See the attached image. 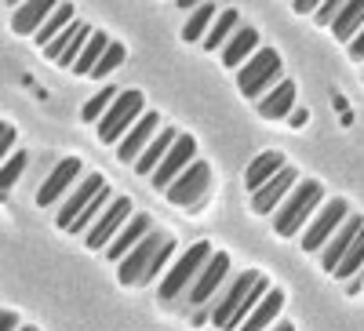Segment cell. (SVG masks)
<instances>
[{"label": "cell", "instance_id": "obj_1", "mask_svg": "<svg viewBox=\"0 0 364 331\" xmlns=\"http://www.w3.org/2000/svg\"><path fill=\"white\" fill-rule=\"evenodd\" d=\"M168 244V237L164 233H154L149 229L139 244L120 259V266H117V277H120V284L124 288H135V284H146L149 281V269H154V259L161 255V248Z\"/></svg>", "mask_w": 364, "mask_h": 331}, {"label": "cell", "instance_id": "obj_2", "mask_svg": "<svg viewBox=\"0 0 364 331\" xmlns=\"http://www.w3.org/2000/svg\"><path fill=\"white\" fill-rule=\"evenodd\" d=\"M321 204V183H299L291 197H284V204L277 207V215H273V229L281 237H291L302 229L306 215Z\"/></svg>", "mask_w": 364, "mask_h": 331}, {"label": "cell", "instance_id": "obj_3", "mask_svg": "<svg viewBox=\"0 0 364 331\" xmlns=\"http://www.w3.org/2000/svg\"><path fill=\"white\" fill-rule=\"evenodd\" d=\"M237 84H240V95H245V99H262L266 87L281 84V55L262 48L252 63L237 73Z\"/></svg>", "mask_w": 364, "mask_h": 331}, {"label": "cell", "instance_id": "obj_4", "mask_svg": "<svg viewBox=\"0 0 364 331\" xmlns=\"http://www.w3.org/2000/svg\"><path fill=\"white\" fill-rule=\"evenodd\" d=\"M139 116H142V95L139 92H120L109 102V109L99 116V139L102 142H117Z\"/></svg>", "mask_w": 364, "mask_h": 331}, {"label": "cell", "instance_id": "obj_5", "mask_svg": "<svg viewBox=\"0 0 364 331\" xmlns=\"http://www.w3.org/2000/svg\"><path fill=\"white\" fill-rule=\"evenodd\" d=\"M208 186H211V171H208V164H204V161H193V164H190L186 171H182V175L175 178V183L164 190V193H168V200H171V204L197 212L200 200H204V193H208Z\"/></svg>", "mask_w": 364, "mask_h": 331}, {"label": "cell", "instance_id": "obj_6", "mask_svg": "<svg viewBox=\"0 0 364 331\" xmlns=\"http://www.w3.org/2000/svg\"><path fill=\"white\" fill-rule=\"evenodd\" d=\"M128 219H132V200L128 197H117L113 204H106V212L95 219V226L87 229V248L91 251H106L109 240L128 226Z\"/></svg>", "mask_w": 364, "mask_h": 331}, {"label": "cell", "instance_id": "obj_7", "mask_svg": "<svg viewBox=\"0 0 364 331\" xmlns=\"http://www.w3.org/2000/svg\"><path fill=\"white\" fill-rule=\"evenodd\" d=\"M208 259H211V248H208V244H193L186 255L175 262V269H171V273L164 277V284H161V298H164V303H171L178 291H186V284H193V277L200 273V266H204Z\"/></svg>", "mask_w": 364, "mask_h": 331}, {"label": "cell", "instance_id": "obj_8", "mask_svg": "<svg viewBox=\"0 0 364 331\" xmlns=\"http://www.w3.org/2000/svg\"><path fill=\"white\" fill-rule=\"evenodd\" d=\"M193 153H197V146H193V139L190 135H178L175 142H171V149L164 153V161L157 164V171L149 175V183H154L157 190H168L175 178L186 171L190 164H193Z\"/></svg>", "mask_w": 364, "mask_h": 331}, {"label": "cell", "instance_id": "obj_9", "mask_svg": "<svg viewBox=\"0 0 364 331\" xmlns=\"http://www.w3.org/2000/svg\"><path fill=\"white\" fill-rule=\"evenodd\" d=\"M87 37H91V26L73 18L63 33H58V37L44 48V55L51 58L55 66H70V70H73V63L80 58V51H84V44H87Z\"/></svg>", "mask_w": 364, "mask_h": 331}, {"label": "cell", "instance_id": "obj_10", "mask_svg": "<svg viewBox=\"0 0 364 331\" xmlns=\"http://www.w3.org/2000/svg\"><path fill=\"white\" fill-rule=\"evenodd\" d=\"M346 204L343 200H331V204H324L321 207V215L310 222V229L302 233V251H321L328 240H331V233H336L343 222H346Z\"/></svg>", "mask_w": 364, "mask_h": 331}, {"label": "cell", "instance_id": "obj_11", "mask_svg": "<svg viewBox=\"0 0 364 331\" xmlns=\"http://www.w3.org/2000/svg\"><path fill=\"white\" fill-rule=\"evenodd\" d=\"M226 269H230V255L211 251V259L200 266V273H197L193 284H190V303H193V306H204L208 298L215 295V288L226 281Z\"/></svg>", "mask_w": 364, "mask_h": 331}, {"label": "cell", "instance_id": "obj_12", "mask_svg": "<svg viewBox=\"0 0 364 331\" xmlns=\"http://www.w3.org/2000/svg\"><path fill=\"white\" fill-rule=\"evenodd\" d=\"M262 273H255V269H248V273H240L237 281H233V288L219 298V306H215V313H211V320H215V327H223V331H233L237 327V310H240V303H245V295L255 288V281H259Z\"/></svg>", "mask_w": 364, "mask_h": 331}, {"label": "cell", "instance_id": "obj_13", "mask_svg": "<svg viewBox=\"0 0 364 331\" xmlns=\"http://www.w3.org/2000/svg\"><path fill=\"white\" fill-rule=\"evenodd\" d=\"M102 186H106V178H102V175H95V171H87V178L77 186V193H73L66 204H58V226L70 229V226L87 212V204L99 197V190H102Z\"/></svg>", "mask_w": 364, "mask_h": 331}, {"label": "cell", "instance_id": "obj_14", "mask_svg": "<svg viewBox=\"0 0 364 331\" xmlns=\"http://www.w3.org/2000/svg\"><path fill=\"white\" fill-rule=\"evenodd\" d=\"M360 226H364V219L360 215H346V222L331 233V240L321 248V266L328 269V273H336V266L343 262V255L350 251V244L357 240V233H360Z\"/></svg>", "mask_w": 364, "mask_h": 331}, {"label": "cell", "instance_id": "obj_15", "mask_svg": "<svg viewBox=\"0 0 364 331\" xmlns=\"http://www.w3.org/2000/svg\"><path fill=\"white\" fill-rule=\"evenodd\" d=\"M157 131H161V116H157V113L139 116V120H135V128L124 135V142L117 146V157H120V161H128V164H135V161H139V153H142V149H146L149 142H154V135H157Z\"/></svg>", "mask_w": 364, "mask_h": 331}, {"label": "cell", "instance_id": "obj_16", "mask_svg": "<svg viewBox=\"0 0 364 331\" xmlns=\"http://www.w3.org/2000/svg\"><path fill=\"white\" fill-rule=\"evenodd\" d=\"M291 186H295V168H288V164H284V168H281L277 175H273L262 190H255V193H252V207H255L259 215L273 212L277 204H284V197H288V190H291Z\"/></svg>", "mask_w": 364, "mask_h": 331}, {"label": "cell", "instance_id": "obj_17", "mask_svg": "<svg viewBox=\"0 0 364 331\" xmlns=\"http://www.w3.org/2000/svg\"><path fill=\"white\" fill-rule=\"evenodd\" d=\"M80 175V161L77 157H66V161H58V168L48 175V183L37 190V204L41 207H48V204H55L58 197H63L70 186H73V178Z\"/></svg>", "mask_w": 364, "mask_h": 331}, {"label": "cell", "instance_id": "obj_18", "mask_svg": "<svg viewBox=\"0 0 364 331\" xmlns=\"http://www.w3.org/2000/svg\"><path fill=\"white\" fill-rule=\"evenodd\" d=\"M58 4H51V0H33V4H22V8H15V15H11V29L18 37H29V33H37V29L44 26V18L55 11Z\"/></svg>", "mask_w": 364, "mask_h": 331}, {"label": "cell", "instance_id": "obj_19", "mask_svg": "<svg viewBox=\"0 0 364 331\" xmlns=\"http://www.w3.org/2000/svg\"><path fill=\"white\" fill-rule=\"evenodd\" d=\"M146 233H149V219H146V215H132V219H128V226H124V229H120V233L109 240L106 255H109L113 262H117V259H124V255L139 244V240H142Z\"/></svg>", "mask_w": 364, "mask_h": 331}, {"label": "cell", "instance_id": "obj_20", "mask_svg": "<svg viewBox=\"0 0 364 331\" xmlns=\"http://www.w3.org/2000/svg\"><path fill=\"white\" fill-rule=\"evenodd\" d=\"M364 29V0H343V11L336 15V22H331V33H336V40L350 44L357 33Z\"/></svg>", "mask_w": 364, "mask_h": 331}, {"label": "cell", "instance_id": "obj_21", "mask_svg": "<svg viewBox=\"0 0 364 331\" xmlns=\"http://www.w3.org/2000/svg\"><path fill=\"white\" fill-rule=\"evenodd\" d=\"M291 106H295V84H291V80H281L269 95H262V99H259V116L281 120V116H288V113H291Z\"/></svg>", "mask_w": 364, "mask_h": 331}, {"label": "cell", "instance_id": "obj_22", "mask_svg": "<svg viewBox=\"0 0 364 331\" xmlns=\"http://www.w3.org/2000/svg\"><path fill=\"white\" fill-rule=\"evenodd\" d=\"M281 306H284V295H281V291H266V295H262V303L245 317V324H240L237 331H262V327H269L273 320H277Z\"/></svg>", "mask_w": 364, "mask_h": 331}, {"label": "cell", "instance_id": "obj_23", "mask_svg": "<svg viewBox=\"0 0 364 331\" xmlns=\"http://www.w3.org/2000/svg\"><path fill=\"white\" fill-rule=\"evenodd\" d=\"M281 168H284V157L269 149V153H262V157H255V161L248 164V171H245V186H248L252 193H255V190H262V186H266V183H269V178L277 175Z\"/></svg>", "mask_w": 364, "mask_h": 331}, {"label": "cell", "instance_id": "obj_24", "mask_svg": "<svg viewBox=\"0 0 364 331\" xmlns=\"http://www.w3.org/2000/svg\"><path fill=\"white\" fill-rule=\"evenodd\" d=\"M255 48H259V33H255V29H237L233 40H226V44H223V63H226V70L240 66V63H245V58H248Z\"/></svg>", "mask_w": 364, "mask_h": 331}, {"label": "cell", "instance_id": "obj_25", "mask_svg": "<svg viewBox=\"0 0 364 331\" xmlns=\"http://www.w3.org/2000/svg\"><path fill=\"white\" fill-rule=\"evenodd\" d=\"M175 139H178L175 131H157V139L149 142V146L142 149V153H139L135 171H139V175H154V171H157V164L164 161V153L171 149V142H175Z\"/></svg>", "mask_w": 364, "mask_h": 331}, {"label": "cell", "instance_id": "obj_26", "mask_svg": "<svg viewBox=\"0 0 364 331\" xmlns=\"http://www.w3.org/2000/svg\"><path fill=\"white\" fill-rule=\"evenodd\" d=\"M109 48V37L106 33H99V29H91V37H87V44H84V51H80V58L73 63V73L77 77H91V70L99 66V58H102V51Z\"/></svg>", "mask_w": 364, "mask_h": 331}, {"label": "cell", "instance_id": "obj_27", "mask_svg": "<svg viewBox=\"0 0 364 331\" xmlns=\"http://www.w3.org/2000/svg\"><path fill=\"white\" fill-rule=\"evenodd\" d=\"M70 22H73V4H58V8L44 18V26L33 33V37H37V44H41V48H48V44H51V40H55V37L70 26Z\"/></svg>", "mask_w": 364, "mask_h": 331}, {"label": "cell", "instance_id": "obj_28", "mask_svg": "<svg viewBox=\"0 0 364 331\" xmlns=\"http://www.w3.org/2000/svg\"><path fill=\"white\" fill-rule=\"evenodd\" d=\"M230 33H237V11L230 8V11H219L215 15V22H211V29H208V37H204V48H223L226 40H230Z\"/></svg>", "mask_w": 364, "mask_h": 331}, {"label": "cell", "instance_id": "obj_29", "mask_svg": "<svg viewBox=\"0 0 364 331\" xmlns=\"http://www.w3.org/2000/svg\"><path fill=\"white\" fill-rule=\"evenodd\" d=\"M364 269V226H360V233H357V240L350 244V251L343 255V262L336 266V277L339 281H350V277H357Z\"/></svg>", "mask_w": 364, "mask_h": 331}, {"label": "cell", "instance_id": "obj_30", "mask_svg": "<svg viewBox=\"0 0 364 331\" xmlns=\"http://www.w3.org/2000/svg\"><path fill=\"white\" fill-rule=\"evenodd\" d=\"M215 8L211 4H200V8H193V15L186 18V26H182V40H200L204 37V29H211V22H215Z\"/></svg>", "mask_w": 364, "mask_h": 331}, {"label": "cell", "instance_id": "obj_31", "mask_svg": "<svg viewBox=\"0 0 364 331\" xmlns=\"http://www.w3.org/2000/svg\"><path fill=\"white\" fill-rule=\"evenodd\" d=\"M106 204H109V186H102V190H99V197L87 204V212H84V215H80V219H77V222H73L66 233H84L87 226H95V219L106 212Z\"/></svg>", "mask_w": 364, "mask_h": 331}, {"label": "cell", "instance_id": "obj_32", "mask_svg": "<svg viewBox=\"0 0 364 331\" xmlns=\"http://www.w3.org/2000/svg\"><path fill=\"white\" fill-rule=\"evenodd\" d=\"M120 63H124V44H117V40H109V48L102 51V58H99V66L91 70V77L95 80H102V77H109Z\"/></svg>", "mask_w": 364, "mask_h": 331}, {"label": "cell", "instance_id": "obj_33", "mask_svg": "<svg viewBox=\"0 0 364 331\" xmlns=\"http://www.w3.org/2000/svg\"><path fill=\"white\" fill-rule=\"evenodd\" d=\"M22 171H26V153H11V157H8V164L0 168V197H4V193L18 183Z\"/></svg>", "mask_w": 364, "mask_h": 331}, {"label": "cell", "instance_id": "obj_34", "mask_svg": "<svg viewBox=\"0 0 364 331\" xmlns=\"http://www.w3.org/2000/svg\"><path fill=\"white\" fill-rule=\"evenodd\" d=\"M117 95H120L117 87H102L95 99H87V102H84V113H80V116H84V120H99V116L109 109V102H113Z\"/></svg>", "mask_w": 364, "mask_h": 331}, {"label": "cell", "instance_id": "obj_35", "mask_svg": "<svg viewBox=\"0 0 364 331\" xmlns=\"http://www.w3.org/2000/svg\"><path fill=\"white\" fill-rule=\"evenodd\" d=\"M339 11H343V0H328V4L317 8V22H321V26H331Z\"/></svg>", "mask_w": 364, "mask_h": 331}, {"label": "cell", "instance_id": "obj_36", "mask_svg": "<svg viewBox=\"0 0 364 331\" xmlns=\"http://www.w3.org/2000/svg\"><path fill=\"white\" fill-rule=\"evenodd\" d=\"M11 146H15V128L0 120V161L8 157V149H11Z\"/></svg>", "mask_w": 364, "mask_h": 331}, {"label": "cell", "instance_id": "obj_37", "mask_svg": "<svg viewBox=\"0 0 364 331\" xmlns=\"http://www.w3.org/2000/svg\"><path fill=\"white\" fill-rule=\"evenodd\" d=\"M171 255H175V240H168V244H164V248H161V255H157V259H154V269H149V281H154V277H157V273H161V269H164V262H168V259H171Z\"/></svg>", "mask_w": 364, "mask_h": 331}, {"label": "cell", "instance_id": "obj_38", "mask_svg": "<svg viewBox=\"0 0 364 331\" xmlns=\"http://www.w3.org/2000/svg\"><path fill=\"white\" fill-rule=\"evenodd\" d=\"M350 55H353V58H364V29H360V33L350 40Z\"/></svg>", "mask_w": 364, "mask_h": 331}, {"label": "cell", "instance_id": "obj_39", "mask_svg": "<svg viewBox=\"0 0 364 331\" xmlns=\"http://www.w3.org/2000/svg\"><path fill=\"white\" fill-rule=\"evenodd\" d=\"M18 327V317L15 313H0V331H15Z\"/></svg>", "mask_w": 364, "mask_h": 331}, {"label": "cell", "instance_id": "obj_40", "mask_svg": "<svg viewBox=\"0 0 364 331\" xmlns=\"http://www.w3.org/2000/svg\"><path fill=\"white\" fill-rule=\"evenodd\" d=\"M295 11L306 15V11H317V0H295Z\"/></svg>", "mask_w": 364, "mask_h": 331}, {"label": "cell", "instance_id": "obj_41", "mask_svg": "<svg viewBox=\"0 0 364 331\" xmlns=\"http://www.w3.org/2000/svg\"><path fill=\"white\" fill-rule=\"evenodd\" d=\"M306 116H310L306 109H295V113H288V120H291L295 128H302V124H306Z\"/></svg>", "mask_w": 364, "mask_h": 331}, {"label": "cell", "instance_id": "obj_42", "mask_svg": "<svg viewBox=\"0 0 364 331\" xmlns=\"http://www.w3.org/2000/svg\"><path fill=\"white\" fill-rule=\"evenodd\" d=\"M360 288H364V277H357V281H350V295H357Z\"/></svg>", "mask_w": 364, "mask_h": 331}, {"label": "cell", "instance_id": "obj_43", "mask_svg": "<svg viewBox=\"0 0 364 331\" xmlns=\"http://www.w3.org/2000/svg\"><path fill=\"white\" fill-rule=\"evenodd\" d=\"M273 331H295L291 324H277V327H273Z\"/></svg>", "mask_w": 364, "mask_h": 331}, {"label": "cell", "instance_id": "obj_44", "mask_svg": "<svg viewBox=\"0 0 364 331\" xmlns=\"http://www.w3.org/2000/svg\"><path fill=\"white\" fill-rule=\"evenodd\" d=\"M18 331H37V327H18Z\"/></svg>", "mask_w": 364, "mask_h": 331}]
</instances>
